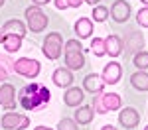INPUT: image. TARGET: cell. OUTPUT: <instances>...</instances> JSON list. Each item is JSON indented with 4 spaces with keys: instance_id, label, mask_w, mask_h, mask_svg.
Segmentation results:
<instances>
[{
    "instance_id": "obj_21",
    "label": "cell",
    "mask_w": 148,
    "mask_h": 130,
    "mask_svg": "<svg viewBox=\"0 0 148 130\" xmlns=\"http://www.w3.org/2000/svg\"><path fill=\"white\" fill-rule=\"evenodd\" d=\"M132 61H134V67H138L140 71H146L148 69V51H138Z\"/></svg>"
},
{
    "instance_id": "obj_26",
    "label": "cell",
    "mask_w": 148,
    "mask_h": 130,
    "mask_svg": "<svg viewBox=\"0 0 148 130\" xmlns=\"http://www.w3.org/2000/svg\"><path fill=\"white\" fill-rule=\"evenodd\" d=\"M136 22L142 26V28H148V6L146 8H140L136 14Z\"/></svg>"
},
{
    "instance_id": "obj_24",
    "label": "cell",
    "mask_w": 148,
    "mask_h": 130,
    "mask_svg": "<svg viewBox=\"0 0 148 130\" xmlns=\"http://www.w3.org/2000/svg\"><path fill=\"white\" fill-rule=\"evenodd\" d=\"M79 4H83V0H56L57 10H65V8H79Z\"/></svg>"
},
{
    "instance_id": "obj_20",
    "label": "cell",
    "mask_w": 148,
    "mask_h": 130,
    "mask_svg": "<svg viewBox=\"0 0 148 130\" xmlns=\"http://www.w3.org/2000/svg\"><path fill=\"white\" fill-rule=\"evenodd\" d=\"M132 87L138 91H148V73L146 71H136L132 77H130Z\"/></svg>"
},
{
    "instance_id": "obj_5",
    "label": "cell",
    "mask_w": 148,
    "mask_h": 130,
    "mask_svg": "<svg viewBox=\"0 0 148 130\" xmlns=\"http://www.w3.org/2000/svg\"><path fill=\"white\" fill-rule=\"evenodd\" d=\"M0 124H2V128L8 130H24L30 126V118L20 112H4L0 118Z\"/></svg>"
},
{
    "instance_id": "obj_19",
    "label": "cell",
    "mask_w": 148,
    "mask_h": 130,
    "mask_svg": "<svg viewBox=\"0 0 148 130\" xmlns=\"http://www.w3.org/2000/svg\"><path fill=\"white\" fill-rule=\"evenodd\" d=\"M2 44H4V49H6L8 53H16V51L22 47V37H18V35H10V34H4Z\"/></svg>"
},
{
    "instance_id": "obj_22",
    "label": "cell",
    "mask_w": 148,
    "mask_h": 130,
    "mask_svg": "<svg viewBox=\"0 0 148 130\" xmlns=\"http://www.w3.org/2000/svg\"><path fill=\"white\" fill-rule=\"evenodd\" d=\"M91 51L97 55V57H103L107 51H105V39H101V37H95V39H91Z\"/></svg>"
},
{
    "instance_id": "obj_11",
    "label": "cell",
    "mask_w": 148,
    "mask_h": 130,
    "mask_svg": "<svg viewBox=\"0 0 148 130\" xmlns=\"http://www.w3.org/2000/svg\"><path fill=\"white\" fill-rule=\"evenodd\" d=\"M51 81L56 83V87L59 89H69L71 87V83H73V75H71V71L69 69H63V67H59V69L53 71V75H51Z\"/></svg>"
},
{
    "instance_id": "obj_30",
    "label": "cell",
    "mask_w": 148,
    "mask_h": 130,
    "mask_svg": "<svg viewBox=\"0 0 148 130\" xmlns=\"http://www.w3.org/2000/svg\"><path fill=\"white\" fill-rule=\"evenodd\" d=\"M83 2H87V4H91V6H99L101 0H83Z\"/></svg>"
},
{
    "instance_id": "obj_2",
    "label": "cell",
    "mask_w": 148,
    "mask_h": 130,
    "mask_svg": "<svg viewBox=\"0 0 148 130\" xmlns=\"http://www.w3.org/2000/svg\"><path fill=\"white\" fill-rule=\"evenodd\" d=\"M65 65L69 71H79L85 67L83 46L79 44V39H67L65 42Z\"/></svg>"
},
{
    "instance_id": "obj_23",
    "label": "cell",
    "mask_w": 148,
    "mask_h": 130,
    "mask_svg": "<svg viewBox=\"0 0 148 130\" xmlns=\"http://www.w3.org/2000/svg\"><path fill=\"white\" fill-rule=\"evenodd\" d=\"M93 18H95V22H105L107 18H109V8L107 6H93Z\"/></svg>"
},
{
    "instance_id": "obj_29",
    "label": "cell",
    "mask_w": 148,
    "mask_h": 130,
    "mask_svg": "<svg viewBox=\"0 0 148 130\" xmlns=\"http://www.w3.org/2000/svg\"><path fill=\"white\" fill-rule=\"evenodd\" d=\"M47 2H51V0H32V4H34V6H40V8L46 6Z\"/></svg>"
},
{
    "instance_id": "obj_3",
    "label": "cell",
    "mask_w": 148,
    "mask_h": 130,
    "mask_svg": "<svg viewBox=\"0 0 148 130\" xmlns=\"http://www.w3.org/2000/svg\"><path fill=\"white\" fill-rule=\"evenodd\" d=\"M26 22H28V30L32 34H40L47 28L49 18L40 6H30V8H26Z\"/></svg>"
},
{
    "instance_id": "obj_10",
    "label": "cell",
    "mask_w": 148,
    "mask_h": 130,
    "mask_svg": "<svg viewBox=\"0 0 148 130\" xmlns=\"http://www.w3.org/2000/svg\"><path fill=\"white\" fill-rule=\"evenodd\" d=\"M0 105L4 108H14L16 106V89L10 83H2L0 85Z\"/></svg>"
},
{
    "instance_id": "obj_1",
    "label": "cell",
    "mask_w": 148,
    "mask_h": 130,
    "mask_svg": "<svg viewBox=\"0 0 148 130\" xmlns=\"http://www.w3.org/2000/svg\"><path fill=\"white\" fill-rule=\"evenodd\" d=\"M49 89L46 85H40V83H32V85H26L20 89L18 95V101L22 105L24 110H40L49 103Z\"/></svg>"
},
{
    "instance_id": "obj_31",
    "label": "cell",
    "mask_w": 148,
    "mask_h": 130,
    "mask_svg": "<svg viewBox=\"0 0 148 130\" xmlns=\"http://www.w3.org/2000/svg\"><path fill=\"white\" fill-rule=\"evenodd\" d=\"M101 130H116V128H114L113 124H105V126H103V128H101Z\"/></svg>"
},
{
    "instance_id": "obj_9",
    "label": "cell",
    "mask_w": 148,
    "mask_h": 130,
    "mask_svg": "<svg viewBox=\"0 0 148 130\" xmlns=\"http://www.w3.org/2000/svg\"><path fill=\"white\" fill-rule=\"evenodd\" d=\"M121 75H123V67H121V63L111 61V63H107V65H105L101 79L105 81V85H114V83L121 81Z\"/></svg>"
},
{
    "instance_id": "obj_17",
    "label": "cell",
    "mask_w": 148,
    "mask_h": 130,
    "mask_svg": "<svg viewBox=\"0 0 148 130\" xmlns=\"http://www.w3.org/2000/svg\"><path fill=\"white\" fill-rule=\"evenodd\" d=\"M75 34L79 35L81 39L91 37V34H93V22H91V18H79V20L75 22Z\"/></svg>"
},
{
    "instance_id": "obj_36",
    "label": "cell",
    "mask_w": 148,
    "mask_h": 130,
    "mask_svg": "<svg viewBox=\"0 0 148 130\" xmlns=\"http://www.w3.org/2000/svg\"><path fill=\"white\" fill-rule=\"evenodd\" d=\"M144 130H148V126H146V128H144Z\"/></svg>"
},
{
    "instance_id": "obj_28",
    "label": "cell",
    "mask_w": 148,
    "mask_h": 130,
    "mask_svg": "<svg viewBox=\"0 0 148 130\" xmlns=\"http://www.w3.org/2000/svg\"><path fill=\"white\" fill-rule=\"evenodd\" d=\"M6 79H8V71L0 65V81H6Z\"/></svg>"
},
{
    "instance_id": "obj_33",
    "label": "cell",
    "mask_w": 148,
    "mask_h": 130,
    "mask_svg": "<svg viewBox=\"0 0 148 130\" xmlns=\"http://www.w3.org/2000/svg\"><path fill=\"white\" fill-rule=\"evenodd\" d=\"M2 37H4V34H2V28H0V44H2Z\"/></svg>"
},
{
    "instance_id": "obj_6",
    "label": "cell",
    "mask_w": 148,
    "mask_h": 130,
    "mask_svg": "<svg viewBox=\"0 0 148 130\" xmlns=\"http://www.w3.org/2000/svg\"><path fill=\"white\" fill-rule=\"evenodd\" d=\"M63 51V42H61V34H47L46 42H44V55L47 59H57Z\"/></svg>"
},
{
    "instance_id": "obj_27",
    "label": "cell",
    "mask_w": 148,
    "mask_h": 130,
    "mask_svg": "<svg viewBox=\"0 0 148 130\" xmlns=\"http://www.w3.org/2000/svg\"><path fill=\"white\" fill-rule=\"evenodd\" d=\"M0 65L8 71V73H10V71H14V61H10L8 57H0Z\"/></svg>"
},
{
    "instance_id": "obj_4",
    "label": "cell",
    "mask_w": 148,
    "mask_h": 130,
    "mask_svg": "<svg viewBox=\"0 0 148 130\" xmlns=\"http://www.w3.org/2000/svg\"><path fill=\"white\" fill-rule=\"evenodd\" d=\"M14 73L22 75L26 79H34L40 75V61L30 57H20L18 61H14Z\"/></svg>"
},
{
    "instance_id": "obj_7",
    "label": "cell",
    "mask_w": 148,
    "mask_h": 130,
    "mask_svg": "<svg viewBox=\"0 0 148 130\" xmlns=\"http://www.w3.org/2000/svg\"><path fill=\"white\" fill-rule=\"evenodd\" d=\"M119 122H121V126L123 128H136L138 122H140V114H138L136 108H132V106H125L121 112H119Z\"/></svg>"
},
{
    "instance_id": "obj_34",
    "label": "cell",
    "mask_w": 148,
    "mask_h": 130,
    "mask_svg": "<svg viewBox=\"0 0 148 130\" xmlns=\"http://www.w3.org/2000/svg\"><path fill=\"white\" fill-rule=\"evenodd\" d=\"M140 2H142V4H146V6H148V0H140Z\"/></svg>"
},
{
    "instance_id": "obj_18",
    "label": "cell",
    "mask_w": 148,
    "mask_h": 130,
    "mask_svg": "<svg viewBox=\"0 0 148 130\" xmlns=\"http://www.w3.org/2000/svg\"><path fill=\"white\" fill-rule=\"evenodd\" d=\"M93 116H95V110H93L91 106H79L73 120H75L77 124H91Z\"/></svg>"
},
{
    "instance_id": "obj_35",
    "label": "cell",
    "mask_w": 148,
    "mask_h": 130,
    "mask_svg": "<svg viewBox=\"0 0 148 130\" xmlns=\"http://www.w3.org/2000/svg\"><path fill=\"white\" fill-rule=\"evenodd\" d=\"M4 2H6V0H0V6H2V4H4Z\"/></svg>"
},
{
    "instance_id": "obj_14",
    "label": "cell",
    "mask_w": 148,
    "mask_h": 130,
    "mask_svg": "<svg viewBox=\"0 0 148 130\" xmlns=\"http://www.w3.org/2000/svg\"><path fill=\"white\" fill-rule=\"evenodd\" d=\"M2 34L18 35V37L24 39V35H26V26H24V22H20V20H8V22L2 26Z\"/></svg>"
},
{
    "instance_id": "obj_12",
    "label": "cell",
    "mask_w": 148,
    "mask_h": 130,
    "mask_svg": "<svg viewBox=\"0 0 148 130\" xmlns=\"http://www.w3.org/2000/svg\"><path fill=\"white\" fill-rule=\"evenodd\" d=\"M103 87H105V81L101 79V75H97V73H91V75H87L83 79V89L89 91L91 95L103 93Z\"/></svg>"
},
{
    "instance_id": "obj_15",
    "label": "cell",
    "mask_w": 148,
    "mask_h": 130,
    "mask_svg": "<svg viewBox=\"0 0 148 130\" xmlns=\"http://www.w3.org/2000/svg\"><path fill=\"white\" fill-rule=\"evenodd\" d=\"M101 101H103V106H105L107 112L119 110L123 106V101H121V97L116 93H101Z\"/></svg>"
},
{
    "instance_id": "obj_32",
    "label": "cell",
    "mask_w": 148,
    "mask_h": 130,
    "mask_svg": "<svg viewBox=\"0 0 148 130\" xmlns=\"http://www.w3.org/2000/svg\"><path fill=\"white\" fill-rule=\"evenodd\" d=\"M34 130H51V128H47V126H38V128H34Z\"/></svg>"
},
{
    "instance_id": "obj_25",
    "label": "cell",
    "mask_w": 148,
    "mask_h": 130,
    "mask_svg": "<svg viewBox=\"0 0 148 130\" xmlns=\"http://www.w3.org/2000/svg\"><path fill=\"white\" fill-rule=\"evenodd\" d=\"M57 130H77V122L73 118H61L57 124Z\"/></svg>"
},
{
    "instance_id": "obj_13",
    "label": "cell",
    "mask_w": 148,
    "mask_h": 130,
    "mask_svg": "<svg viewBox=\"0 0 148 130\" xmlns=\"http://www.w3.org/2000/svg\"><path fill=\"white\" fill-rule=\"evenodd\" d=\"M83 89H79V87H69L67 91H65V95H63V103L67 106H79L81 103H83Z\"/></svg>"
},
{
    "instance_id": "obj_8",
    "label": "cell",
    "mask_w": 148,
    "mask_h": 130,
    "mask_svg": "<svg viewBox=\"0 0 148 130\" xmlns=\"http://www.w3.org/2000/svg\"><path fill=\"white\" fill-rule=\"evenodd\" d=\"M109 14L113 16L114 22L123 24V22H126V20L130 18V4L125 2V0H114L113 6H111V10H109Z\"/></svg>"
},
{
    "instance_id": "obj_16",
    "label": "cell",
    "mask_w": 148,
    "mask_h": 130,
    "mask_svg": "<svg viewBox=\"0 0 148 130\" xmlns=\"http://www.w3.org/2000/svg\"><path fill=\"white\" fill-rule=\"evenodd\" d=\"M105 51L111 55V57H119L123 53V44H121V37L119 35H109L105 39Z\"/></svg>"
}]
</instances>
